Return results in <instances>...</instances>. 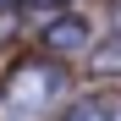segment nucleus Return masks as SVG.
<instances>
[{"label":"nucleus","instance_id":"f257e3e1","mask_svg":"<svg viewBox=\"0 0 121 121\" xmlns=\"http://www.w3.org/2000/svg\"><path fill=\"white\" fill-rule=\"evenodd\" d=\"M55 83H60V72H55V66H22V72L11 77V88H6V105H11L17 116H33L39 105H50Z\"/></svg>","mask_w":121,"mask_h":121},{"label":"nucleus","instance_id":"20e7f679","mask_svg":"<svg viewBox=\"0 0 121 121\" xmlns=\"http://www.w3.org/2000/svg\"><path fill=\"white\" fill-rule=\"evenodd\" d=\"M94 66L105 72V77H110V72L121 77V44H110V50H99V55H94Z\"/></svg>","mask_w":121,"mask_h":121},{"label":"nucleus","instance_id":"7ed1b4c3","mask_svg":"<svg viewBox=\"0 0 121 121\" xmlns=\"http://www.w3.org/2000/svg\"><path fill=\"white\" fill-rule=\"evenodd\" d=\"M66 121H116V110L105 105V99H83V105H72Z\"/></svg>","mask_w":121,"mask_h":121},{"label":"nucleus","instance_id":"f03ea898","mask_svg":"<svg viewBox=\"0 0 121 121\" xmlns=\"http://www.w3.org/2000/svg\"><path fill=\"white\" fill-rule=\"evenodd\" d=\"M44 44L60 50V55H66V50H83V44H88V22H83V17H60V22H50Z\"/></svg>","mask_w":121,"mask_h":121},{"label":"nucleus","instance_id":"39448f33","mask_svg":"<svg viewBox=\"0 0 121 121\" xmlns=\"http://www.w3.org/2000/svg\"><path fill=\"white\" fill-rule=\"evenodd\" d=\"M110 28H116V33H121V11H116V17H110Z\"/></svg>","mask_w":121,"mask_h":121},{"label":"nucleus","instance_id":"423d86ee","mask_svg":"<svg viewBox=\"0 0 121 121\" xmlns=\"http://www.w3.org/2000/svg\"><path fill=\"white\" fill-rule=\"evenodd\" d=\"M33 6H55V0H33Z\"/></svg>","mask_w":121,"mask_h":121},{"label":"nucleus","instance_id":"0eeeda50","mask_svg":"<svg viewBox=\"0 0 121 121\" xmlns=\"http://www.w3.org/2000/svg\"><path fill=\"white\" fill-rule=\"evenodd\" d=\"M0 6H11V0H0Z\"/></svg>","mask_w":121,"mask_h":121}]
</instances>
